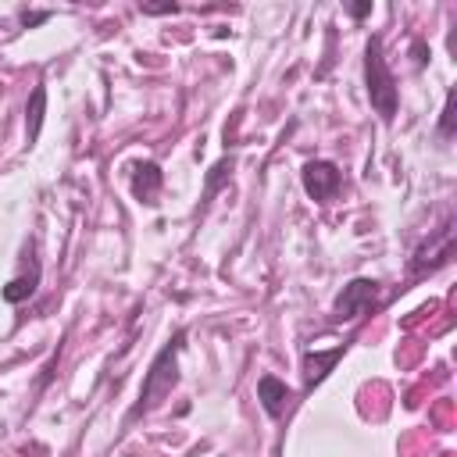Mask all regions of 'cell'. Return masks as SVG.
I'll return each mask as SVG.
<instances>
[{
    "label": "cell",
    "instance_id": "277c9868",
    "mask_svg": "<svg viewBox=\"0 0 457 457\" xmlns=\"http://www.w3.org/2000/svg\"><path fill=\"white\" fill-rule=\"evenodd\" d=\"M453 257V221L446 218L439 228H436V236L432 239H425L418 250H414V257H411V278H425L428 271H436V268H443L446 261Z\"/></svg>",
    "mask_w": 457,
    "mask_h": 457
},
{
    "label": "cell",
    "instance_id": "3957f363",
    "mask_svg": "<svg viewBox=\"0 0 457 457\" xmlns=\"http://www.w3.org/2000/svg\"><path fill=\"white\" fill-rule=\"evenodd\" d=\"M375 307H378V282L375 278H350L343 286V293L336 296V303H332V321L336 325L353 321V318H361Z\"/></svg>",
    "mask_w": 457,
    "mask_h": 457
},
{
    "label": "cell",
    "instance_id": "9a60e30c",
    "mask_svg": "<svg viewBox=\"0 0 457 457\" xmlns=\"http://www.w3.org/2000/svg\"><path fill=\"white\" fill-rule=\"evenodd\" d=\"M371 14V4H350V18H368Z\"/></svg>",
    "mask_w": 457,
    "mask_h": 457
},
{
    "label": "cell",
    "instance_id": "ba28073f",
    "mask_svg": "<svg viewBox=\"0 0 457 457\" xmlns=\"http://www.w3.org/2000/svg\"><path fill=\"white\" fill-rule=\"evenodd\" d=\"M339 357H343V343L332 346V350H307L303 353V389H314L336 368Z\"/></svg>",
    "mask_w": 457,
    "mask_h": 457
},
{
    "label": "cell",
    "instance_id": "7c38bea8",
    "mask_svg": "<svg viewBox=\"0 0 457 457\" xmlns=\"http://www.w3.org/2000/svg\"><path fill=\"white\" fill-rule=\"evenodd\" d=\"M139 11H143V14H175L179 4H171V0H168V4H139Z\"/></svg>",
    "mask_w": 457,
    "mask_h": 457
},
{
    "label": "cell",
    "instance_id": "8992f818",
    "mask_svg": "<svg viewBox=\"0 0 457 457\" xmlns=\"http://www.w3.org/2000/svg\"><path fill=\"white\" fill-rule=\"evenodd\" d=\"M257 400H261L268 418H282L293 407V389L278 375H261L257 378Z\"/></svg>",
    "mask_w": 457,
    "mask_h": 457
},
{
    "label": "cell",
    "instance_id": "5bb4252c",
    "mask_svg": "<svg viewBox=\"0 0 457 457\" xmlns=\"http://www.w3.org/2000/svg\"><path fill=\"white\" fill-rule=\"evenodd\" d=\"M411 54H414V64H418V68H421V64L428 61V46H425L421 39H414V46H411Z\"/></svg>",
    "mask_w": 457,
    "mask_h": 457
},
{
    "label": "cell",
    "instance_id": "52a82bcc",
    "mask_svg": "<svg viewBox=\"0 0 457 457\" xmlns=\"http://www.w3.org/2000/svg\"><path fill=\"white\" fill-rule=\"evenodd\" d=\"M161 186H164V171L154 161H139L136 171H132V196L139 204H157Z\"/></svg>",
    "mask_w": 457,
    "mask_h": 457
},
{
    "label": "cell",
    "instance_id": "8fae6325",
    "mask_svg": "<svg viewBox=\"0 0 457 457\" xmlns=\"http://www.w3.org/2000/svg\"><path fill=\"white\" fill-rule=\"evenodd\" d=\"M453 100H457V93L450 89V93H446V104H443V118H439V136H443V139L453 136Z\"/></svg>",
    "mask_w": 457,
    "mask_h": 457
},
{
    "label": "cell",
    "instance_id": "30bf717a",
    "mask_svg": "<svg viewBox=\"0 0 457 457\" xmlns=\"http://www.w3.org/2000/svg\"><path fill=\"white\" fill-rule=\"evenodd\" d=\"M39 275H43V268H39V261L32 264V271L29 275H14L4 289H0V296H4V303H25L32 293H36V286H39Z\"/></svg>",
    "mask_w": 457,
    "mask_h": 457
},
{
    "label": "cell",
    "instance_id": "6da1fadb",
    "mask_svg": "<svg viewBox=\"0 0 457 457\" xmlns=\"http://www.w3.org/2000/svg\"><path fill=\"white\" fill-rule=\"evenodd\" d=\"M182 339H186V332L179 328V332L171 336V343H164L161 353L150 361V371L143 375V389H139V403H136L132 418L154 411V407L175 389V382H179V350H182Z\"/></svg>",
    "mask_w": 457,
    "mask_h": 457
},
{
    "label": "cell",
    "instance_id": "9c48e42d",
    "mask_svg": "<svg viewBox=\"0 0 457 457\" xmlns=\"http://www.w3.org/2000/svg\"><path fill=\"white\" fill-rule=\"evenodd\" d=\"M43 114H46V86L39 82V86L29 93V104H25V139H29V146L39 139Z\"/></svg>",
    "mask_w": 457,
    "mask_h": 457
},
{
    "label": "cell",
    "instance_id": "5b68a950",
    "mask_svg": "<svg viewBox=\"0 0 457 457\" xmlns=\"http://www.w3.org/2000/svg\"><path fill=\"white\" fill-rule=\"evenodd\" d=\"M300 182H303V193L314 204H328L343 189V171L332 161H307L303 171H300Z\"/></svg>",
    "mask_w": 457,
    "mask_h": 457
},
{
    "label": "cell",
    "instance_id": "7a4b0ae2",
    "mask_svg": "<svg viewBox=\"0 0 457 457\" xmlns=\"http://www.w3.org/2000/svg\"><path fill=\"white\" fill-rule=\"evenodd\" d=\"M364 86H368V100H371L375 114L389 125L396 118L400 96H396V79L386 64V54H382V36H371L364 46Z\"/></svg>",
    "mask_w": 457,
    "mask_h": 457
},
{
    "label": "cell",
    "instance_id": "4fadbf2b",
    "mask_svg": "<svg viewBox=\"0 0 457 457\" xmlns=\"http://www.w3.org/2000/svg\"><path fill=\"white\" fill-rule=\"evenodd\" d=\"M18 18H21V25L29 29V25H43V21L50 18V11H21Z\"/></svg>",
    "mask_w": 457,
    "mask_h": 457
}]
</instances>
